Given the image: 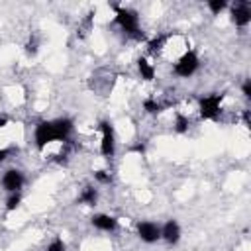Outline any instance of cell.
Here are the masks:
<instances>
[{
	"label": "cell",
	"mask_w": 251,
	"mask_h": 251,
	"mask_svg": "<svg viewBox=\"0 0 251 251\" xmlns=\"http://www.w3.org/2000/svg\"><path fill=\"white\" fill-rule=\"evenodd\" d=\"M73 120L71 118H55V120H41L33 129V141L39 151H43L53 141H69L73 133Z\"/></svg>",
	"instance_id": "6da1fadb"
},
{
	"label": "cell",
	"mask_w": 251,
	"mask_h": 251,
	"mask_svg": "<svg viewBox=\"0 0 251 251\" xmlns=\"http://www.w3.org/2000/svg\"><path fill=\"white\" fill-rule=\"evenodd\" d=\"M112 10H114V24L120 27V31H124L127 37H131L135 41L145 39V33L139 27V16L135 10L124 8L118 4H112Z\"/></svg>",
	"instance_id": "7a4b0ae2"
},
{
	"label": "cell",
	"mask_w": 251,
	"mask_h": 251,
	"mask_svg": "<svg viewBox=\"0 0 251 251\" xmlns=\"http://www.w3.org/2000/svg\"><path fill=\"white\" fill-rule=\"evenodd\" d=\"M198 67H200L198 53H196L194 49H188V51H184V53L178 57V61L175 63L173 73H175L178 78H188V76H192V75L198 71Z\"/></svg>",
	"instance_id": "3957f363"
},
{
	"label": "cell",
	"mask_w": 251,
	"mask_h": 251,
	"mask_svg": "<svg viewBox=\"0 0 251 251\" xmlns=\"http://www.w3.org/2000/svg\"><path fill=\"white\" fill-rule=\"evenodd\" d=\"M222 100L224 96L222 94H206L198 100V110H200V118L202 120H218L220 118V112H222Z\"/></svg>",
	"instance_id": "277c9868"
},
{
	"label": "cell",
	"mask_w": 251,
	"mask_h": 251,
	"mask_svg": "<svg viewBox=\"0 0 251 251\" xmlns=\"http://www.w3.org/2000/svg\"><path fill=\"white\" fill-rule=\"evenodd\" d=\"M98 129L102 133V137H100V153L106 159H110L116 153V131H114V126H112V122L102 120L98 124Z\"/></svg>",
	"instance_id": "5b68a950"
},
{
	"label": "cell",
	"mask_w": 251,
	"mask_h": 251,
	"mask_svg": "<svg viewBox=\"0 0 251 251\" xmlns=\"http://www.w3.org/2000/svg\"><path fill=\"white\" fill-rule=\"evenodd\" d=\"M0 182H2V188H4L8 194H12V192H20V190H22V186L25 184V176H24V173H22L20 169L12 167V169H6V171H4Z\"/></svg>",
	"instance_id": "8992f818"
},
{
	"label": "cell",
	"mask_w": 251,
	"mask_h": 251,
	"mask_svg": "<svg viewBox=\"0 0 251 251\" xmlns=\"http://www.w3.org/2000/svg\"><path fill=\"white\" fill-rule=\"evenodd\" d=\"M137 235L143 243H157L161 239V226L151 220L137 222Z\"/></svg>",
	"instance_id": "52a82bcc"
},
{
	"label": "cell",
	"mask_w": 251,
	"mask_h": 251,
	"mask_svg": "<svg viewBox=\"0 0 251 251\" xmlns=\"http://www.w3.org/2000/svg\"><path fill=\"white\" fill-rule=\"evenodd\" d=\"M229 14H231V24H235V27H247L249 22H251V6H249V2H243V0L235 2L231 6Z\"/></svg>",
	"instance_id": "ba28073f"
},
{
	"label": "cell",
	"mask_w": 251,
	"mask_h": 251,
	"mask_svg": "<svg viewBox=\"0 0 251 251\" xmlns=\"http://www.w3.org/2000/svg\"><path fill=\"white\" fill-rule=\"evenodd\" d=\"M161 239L169 245H176L180 241V226L176 220H167L161 226Z\"/></svg>",
	"instance_id": "9c48e42d"
},
{
	"label": "cell",
	"mask_w": 251,
	"mask_h": 251,
	"mask_svg": "<svg viewBox=\"0 0 251 251\" xmlns=\"http://www.w3.org/2000/svg\"><path fill=\"white\" fill-rule=\"evenodd\" d=\"M90 224L98 231H106V233H112V231L118 229V218H114L110 214H94L90 218Z\"/></svg>",
	"instance_id": "30bf717a"
},
{
	"label": "cell",
	"mask_w": 251,
	"mask_h": 251,
	"mask_svg": "<svg viewBox=\"0 0 251 251\" xmlns=\"http://www.w3.org/2000/svg\"><path fill=\"white\" fill-rule=\"evenodd\" d=\"M78 204H84V206H94L98 202V188H94L92 184H86L80 194H78Z\"/></svg>",
	"instance_id": "8fae6325"
},
{
	"label": "cell",
	"mask_w": 251,
	"mask_h": 251,
	"mask_svg": "<svg viewBox=\"0 0 251 251\" xmlns=\"http://www.w3.org/2000/svg\"><path fill=\"white\" fill-rule=\"evenodd\" d=\"M137 71H139V76L147 82L155 80V67L145 59V57H139L137 59Z\"/></svg>",
	"instance_id": "7c38bea8"
},
{
	"label": "cell",
	"mask_w": 251,
	"mask_h": 251,
	"mask_svg": "<svg viewBox=\"0 0 251 251\" xmlns=\"http://www.w3.org/2000/svg\"><path fill=\"white\" fill-rule=\"evenodd\" d=\"M167 39H169V35H167V33H159V35H155L153 39H149V41H147V51H149L151 55H157V53L165 47Z\"/></svg>",
	"instance_id": "4fadbf2b"
},
{
	"label": "cell",
	"mask_w": 251,
	"mask_h": 251,
	"mask_svg": "<svg viewBox=\"0 0 251 251\" xmlns=\"http://www.w3.org/2000/svg\"><path fill=\"white\" fill-rule=\"evenodd\" d=\"M143 110H145L147 114H151V116H157V114L163 112V104H161L157 98H145V100H143Z\"/></svg>",
	"instance_id": "5bb4252c"
},
{
	"label": "cell",
	"mask_w": 251,
	"mask_h": 251,
	"mask_svg": "<svg viewBox=\"0 0 251 251\" xmlns=\"http://www.w3.org/2000/svg\"><path fill=\"white\" fill-rule=\"evenodd\" d=\"M188 126H190L188 116H184V114L178 112V114L175 116V124H173L175 131H176V133H186V131H188Z\"/></svg>",
	"instance_id": "9a60e30c"
},
{
	"label": "cell",
	"mask_w": 251,
	"mask_h": 251,
	"mask_svg": "<svg viewBox=\"0 0 251 251\" xmlns=\"http://www.w3.org/2000/svg\"><path fill=\"white\" fill-rule=\"evenodd\" d=\"M20 204H22V192H12V194H8V198H6V212L18 210Z\"/></svg>",
	"instance_id": "2e32d148"
},
{
	"label": "cell",
	"mask_w": 251,
	"mask_h": 251,
	"mask_svg": "<svg viewBox=\"0 0 251 251\" xmlns=\"http://www.w3.org/2000/svg\"><path fill=\"white\" fill-rule=\"evenodd\" d=\"M206 6H208V10H210L214 16H218V14H222V12L227 8V2H226V0H208Z\"/></svg>",
	"instance_id": "e0dca14e"
},
{
	"label": "cell",
	"mask_w": 251,
	"mask_h": 251,
	"mask_svg": "<svg viewBox=\"0 0 251 251\" xmlns=\"http://www.w3.org/2000/svg\"><path fill=\"white\" fill-rule=\"evenodd\" d=\"M94 180L100 184H110L112 182V175L108 171H94Z\"/></svg>",
	"instance_id": "ac0fdd59"
},
{
	"label": "cell",
	"mask_w": 251,
	"mask_h": 251,
	"mask_svg": "<svg viewBox=\"0 0 251 251\" xmlns=\"http://www.w3.org/2000/svg\"><path fill=\"white\" fill-rule=\"evenodd\" d=\"M67 247H65V241L61 239V237H55L49 245H47V249L45 251H65Z\"/></svg>",
	"instance_id": "d6986e66"
},
{
	"label": "cell",
	"mask_w": 251,
	"mask_h": 251,
	"mask_svg": "<svg viewBox=\"0 0 251 251\" xmlns=\"http://www.w3.org/2000/svg\"><path fill=\"white\" fill-rule=\"evenodd\" d=\"M241 94H243V98H251V78H245L243 82H241Z\"/></svg>",
	"instance_id": "ffe728a7"
},
{
	"label": "cell",
	"mask_w": 251,
	"mask_h": 251,
	"mask_svg": "<svg viewBox=\"0 0 251 251\" xmlns=\"http://www.w3.org/2000/svg\"><path fill=\"white\" fill-rule=\"evenodd\" d=\"M25 53H27V55H35V53H37V41H35V39H29V41L25 43Z\"/></svg>",
	"instance_id": "44dd1931"
},
{
	"label": "cell",
	"mask_w": 251,
	"mask_h": 251,
	"mask_svg": "<svg viewBox=\"0 0 251 251\" xmlns=\"http://www.w3.org/2000/svg\"><path fill=\"white\" fill-rule=\"evenodd\" d=\"M10 157V149H6V147H0V165L6 161Z\"/></svg>",
	"instance_id": "7402d4cb"
},
{
	"label": "cell",
	"mask_w": 251,
	"mask_h": 251,
	"mask_svg": "<svg viewBox=\"0 0 251 251\" xmlns=\"http://www.w3.org/2000/svg\"><path fill=\"white\" fill-rule=\"evenodd\" d=\"M243 122H245V126H247V127L251 126V120H249V110H243Z\"/></svg>",
	"instance_id": "603a6c76"
},
{
	"label": "cell",
	"mask_w": 251,
	"mask_h": 251,
	"mask_svg": "<svg viewBox=\"0 0 251 251\" xmlns=\"http://www.w3.org/2000/svg\"><path fill=\"white\" fill-rule=\"evenodd\" d=\"M8 122H10V120H8L6 116H0V127H6V126H8Z\"/></svg>",
	"instance_id": "cb8c5ba5"
}]
</instances>
